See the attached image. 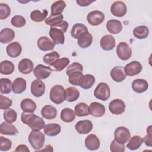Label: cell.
Wrapping results in <instances>:
<instances>
[{
	"mask_svg": "<svg viewBox=\"0 0 152 152\" xmlns=\"http://www.w3.org/2000/svg\"><path fill=\"white\" fill-rule=\"evenodd\" d=\"M21 120L23 123L28 125L34 131H40L45 126L44 120L31 112H23Z\"/></svg>",
	"mask_w": 152,
	"mask_h": 152,
	"instance_id": "1",
	"label": "cell"
},
{
	"mask_svg": "<svg viewBox=\"0 0 152 152\" xmlns=\"http://www.w3.org/2000/svg\"><path fill=\"white\" fill-rule=\"evenodd\" d=\"M45 135L40 131L32 130L28 136V141L31 147L36 150H39L44 145Z\"/></svg>",
	"mask_w": 152,
	"mask_h": 152,
	"instance_id": "2",
	"label": "cell"
},
{
	"mask_svg": "<svg viewBox=\"0 0 152 152\" xmlns=\"http://www.w3.org/2000/svg\"><path fill=\"white\" fill-rule=\"evenodd\" d=\"M49 97L50 100L56 104L63 103L65 100V89L61 85H55L52 87Z\"/></svg>",
	"mask_w": 152,
	"mask_h": 152,
	"instance_id": "3",
	"label": "cell"
},
{
	"mask_svg": "<svg viewBox=\"0 0 152 152\" xmlns=\"http://www.w3.org/2000/svg\"><path fill=\"white\" fill-rule=\"evenodd\" d=\"M110 95V88L106 83H100L94 90V96L95 97L102 101L107 100Z\"/></svg>",
	"mask_w": 152,
	"mask_h": 152,
	"instance_id": "4",
	"label": "cell"
},
{
	"mask_svg": "<svg viewBox=\"0 0 152 152\" xmlns=\"http://www.w3.org/2000/svg\"><path fill=\"white\" fill-rule=\"evenodd\" d=\"M115 140L119 143L125 144L131 138V133L129 129L124 126L118 127L114 132Z\"/></svg>",
	"mask_w": 152,
	"mask_h": 152,
	"instance_id": "5",
	"label": "cell"
},
{
	"mask_svg": "<svg viewBox=\"0 0 152 152\" xmlns=\"http://www.w3.org/2000/svg\"><path fill=\"white\" fill-rule=\"evenodd\" d=\"M116 53L119 59L123 61L129 59L132 55V50L126 42H120L116 47Z\"/></svg>",
	"mask_w": 152,
	"mask_h": 152,
	"instance_id": "6",
	"label": "cell"
},
{
	"mask_svg": "<svg viewBox=\"0 0 152 152\" xmlns=\"http://www.w3.org/2000/svg\"><path fill=\"white\" fill-rule=\"evenodd\" d=\"M104 20V14L97 10L90 12L87 15V20L88 23L94 26H98L102 24Z\"/></svg>",
	"mask_w": 152,
	"mask_h": 152,
	"instance_id": "7",
	"label": "cell"
},
{
	"mask_svg": "<svg viewBox=\"0 0 152 152\" xmlns=\"http://www.w3.org/2000/svg\"><path fill=\"white\" fill-rule=\"evenodd\" d=\"M49 34L53 43L57 45H63L65 42V36L63 31L57 27L51 26Z\"/></svg>",
	"mask_w": 152,
	"mask_h": 152,
	"instance_id": "8",
	"label": "cell"
},
{
	"mask_svg": "<svg viewBox=\"0 0 152 152\" xmlns=\"http://www.w3.org/2000/svg\"><path fill=\"white\" fill-rule=\"evenodd\" d=\"M111 13L116 17H122L124 16L127 12L126 4L121 1L114 2L110 7Z\"/></svg>",
	"mask_w": 152,
	"mask_h": 152,
	"instance_id": "9",
	"label": "cell"
},
{
	"mask_svg": "<svg viewBox=\"0 0 152 152\" xmlns=\"http://www.w3.org/2000/svg\"><path fill=\"white\" fill-rule=\"evenodd\" d=\"M109 109L112 114L116 115H121L125 112V104L123 100L116 99L110 102L109 104Z\"/></svg>",
	"mask_w": 152,
	"mask_h": 152,
	"instance_id": "10",
	"label": "cell"
},
{
	"mask_svg": "<svg viewBox=\"0 0 152 152\" xmlns=\"http://www.w3.org/2000/svg\"><path fill=\"white\" fill-rule=\"evenodd\" d=\"M30 90L31 94L36 97L43 96L45 91V84L39 79L34 80L31 84Z\"/></svg>",
	"mask_w": 152,
	"mask_h": 152,
	"instance_id": "11",
	"label": "cell"
},
{
	"mask_svg": "<svg viewBox=\"0 0 152 152\" xmlns=\"http://www.w3.org/2000/svg\"><path fill=\"white\" fill-rule=\"evenodd\" d=\"M142 70V65L140 62L134 61L125 65L124 71L126 75L132 77L136 75L141 72Z\"/></svg>",
	"mask_w": 152,
	"mask_h": 152,
	"instance_id": "12",
	"label": "cell"
},
{
	"mask_svg": "<svg viewBox=\"0 0 152 152\" xmlns=\"http://www.w3.org/2000/svg\"><path fill=\"white\" fill-rule=\"evenodd\" d=\"M52 69L49 66H46L42 64L37 65L33 73L34 76L39 80L46 79L50 75Z\"/></svg>",
	"mask_w": 152,
	"mask_h": 152,
	"instance_id": "13",
	"label": "cell"
},
{
	"mask_svg": "<svg viewBox=\"0 0 152 152\" xmlns=\"http://www.w3.org/2000/svg\"><path fill=\"white\" fill-rule=\"evenodd\" d=\"M75 129L80 134H87L93 129V123L90 120H81L75 125Z\"/></svg>",
	"mask_w": 152,
	"mask_h": 152,
	"instance_id": "14",
	"label": "cell"
},
{
	"mask_svg": "<svg viewBox=\"0 0 152 152\" xmlns=\"http://www.w3.org/2000/svg\"><path fill=\"white\" fill-rule=\"evenodd\" d=\"M89 114L94 117H102L105 113L104 105L99 102H92L88 106Z\"/></svg>",
	"mask_w": 152,
	"mask_h": 152,
	"instance_id": "15",
	"label": "cell"
},
{
	"mask_svg": "<svg viewBox=\"0 0 152 152\" xmlns=\"http://www.w3.org/2000/svg\"><path fill=\"white\" fill-rule=\"evenodd\" d=\"M100 46L102 49L105 51L112 50L116 46L115 38L109 34L103 36L100 39Z\"/></svg>",
	"mask_w": 152,
	"mask_h": 152,
	"instance_id": "16",
	"label": "cell"
},
{
	"mask_svg": "<svg viewBox=\"0 0 152 152\" xmlns=\"http://www.w3.org/2000/svg\"><path fill=\"white\" fill-rule=\"evenodd\" d=\"M55 44L47 36H42L37 40V46L42 51L52 50L55 48Z\"/></svg>",
	"mask_w": 152,
	"mask_h": 152,
	"instance_id": "17",
	"label": "cell"
},
{
	"mask_svg": "<svg viewBox=\"0 0 152 152\" xmlns=\"http://www.w3.org/2000/svg\"><path fill=\"white\" fill-rule=\"evenodd\" d=\"M132 89L137 93H142L148 88V84L144 79H135L131 84Z\"/></svg>",
	"mask_w": 152,
	"mask_h": 152,
	"instance_id": "18",
	"label": "cell"
},
{
	"mask_svg": "<svg viewBox=\"0 0 152 152\" xmlns=\"http://www.w3.org/2000/svg\"><path fill=\"white\" fill-rule=\"evenodd\" d=\"M77 40L78 46L82 49H86L91 45L93 42V36L88 31H87L81 34Z\"/></svg>",
	"mask_w": 152,
	"mask_h": 152,
	"instance_id": "19",
	"label": "cell"
},
{
	"mask_svg": "<svg viewBox=\"0 0 152 152\" xmlns=\"http://www.w3.org/2000/svg\"><path fill=\"white\" fill-rule=\"evenodd\" d=\"M99 138L94 134H90L86 138L85 146L89 150H96L100 147Z\"/></svg>",
	"mask_w": 152,
	"mask_h": 152,
	"instance_id": "20",
	"label": "cell"
},
{
	"mask_svg": "<svg viewBox=\"0 0 152 152\" xmlns=\"http://www.w3.org/2000/svg\"><path fill=\"white\" fill-rule=\"evenodd\" d=\"M22 48L18 42H14L10 43L6 48L7 55L11 58H17L21 53Z\"/></svg>",
	"mask_w": 152,
	"mask_h": 152,
	"instance_id": "21",
	"label": "cell"
},
{
	"mask_svg": "<svg viewBox=\"0 0 152 152\" xmlns=\"http://www.w3.org/2000/svg\"><path fill=\"white\" fill-rule=\"evenodd\" d=\"M110 76L113 81L118 83L122 82L126 77V75L124 71V68L121 66L113 68L110 71Z\"/></svg>",
	"mask_w": 152,
	"mask_h": 152,
	"instance_id": "22",
	"label": "cell"
},
{
	"mask_svg": "<svg viewBox=\"0 0 152 152\" xmlns=\"http://www.w3.org/2000/svg\"><path fill=\"white\" fill-rule=\"evenodd\" d=\"M18 69L22 74H30L33 71V63L31 60L29 59H23L18 63Z\"/></svg>",
	"mask_w": 152,
	"mask_h": 152,
	"instance_id": "23",
	"label": "cell"
},
{
	"mask_svg": "<svg viewBox=\"0 0 152 152\" xmlns=\"http://www.w3.org/2000/svg\"><path fill=\"white\" fill-rule=\"evenodd\" d=\"M18 132L17 128L10 122H3L0 125V133L2 135H15Z\"/></svg>",
	"mask_w": 152,
	"mask_h": 152,
	"instance_id": "24",
	"label": "cell"
},
{
	"mask_svg": "<svg viewBox=\"0 0 152 152\" xmlns=\"http://www.w3.org/2000/svg\"><path fill=\"white\" fill-rule=\"evenodd\" d=\"M107 31L112 34H118L122 30V25L120 21L118 20H110L106 23Z\"/></svg>",
	"mask_w": 152,
	"mask_h": 152,
	"instance_id": "25",
	"label": "cell"
},
{
	"mask_svg": "<svg viewBox=\"0 0 152 152\" xmlns=\"http://www.w3.org/2000/svg\"><path fill=\"white\" fill-rule=\"evenodd\" d=\"M26 81L23 78H17L12 84V90L15 94H21L26 89Z\"/></svg>",
	"mask_w": 152,
	"mask_h": 152,
	"instance_id": "26",
	"label": "cell"
},
{
	"mask_svg": "<svg viewBox=\"0 0 152 152\" xmlns=\"http://www.w3.org/2000/svg\"><path fill=\"white\" fill-rule=\"evenodd\" d=\"M15 37L14 31L10 28H4L0 33V42L6 44L11 42Z\"/></svg>",
	"mask_w": 152,
	"mask_h": 152,
	"instance_id": "27",
	"label": "cell"
},
{
	"mask_svg": "<svg viewBox=\"0 0 152 152\" xmlns=\"http://www.w3.org/2000/svg\"><path fill=\"white\" fill-rule=\"evenodd\" d=\"M41 115L46 119H53L57 115V110L51 105H45L41 110Z\"/></svg>",
	"mask_w": 152,
	"mask_h": 152,
	"instance_id": "28",
	"label": "cell"
},
{
	"mask_svg": "<svg viewBox=\"0 0 152 152\" xmlns=\"http://www.w3.org/2000/svg\"><path fill=\"white\" fill-rule=\"evenodd\" d=\"M79 97L80 91L75 87H69L65 90V100L69 102H73L77 100Z\"/></svg>",
	"mask_w": 152,
	"mask_h": 152,
	"instance_id": "29",
	"label": "cell"
},
{
	"mask_svg": "<svg viewBox=\"0 0 152 152\" xmlns=\"http://www.w3.org/2000/svg\"><path fill=\"white\" fill-rule=\"evenodd\" d=\"M61 130V126L56 123L48 124L44 127V133L49 137L58 135Z\"/></svg>",
	"mask_w": 152,
	"mask_h": 152,
	"instance_id": "30",
	"label": "cell"
},
{
	"mask_svg": "<svg viewBox=\"0 0 152 152\" xmlns=\"http://www.w3.org/2000/svg\"><path fill=\"white\" fill-rule=\"evenodd\" d=\"M21 109L23 112H31L33 113L36 109V104L31 99L26 98L23 99L21 102Z\"/></svg>",
	"mask_w": 152,
	"mask_h": 152,
	"instance_id": "31",
	"label": "cell"
},
{
	"mask_svg": "<svg viewBox=\"0 0 152 152\" xmlns=\"http://www.w3.org/2000/svg\"><path fill=\"white\" fill-rule=\"evenodd\" d=\"M60 118L64 122L69 123L75 119V113L74 111L70 108H64L61 112Z\"/></svg>",
	"mask_w": 152,
	"mask_h": 152,
	"instance_id": "32",
	"label": "cell"
},
{
	"mask_svg": "<svg viewBox=\"0 0 152 152\" xmlns=\"http://www.w3.org/2000/svg\"><path fill=\"white\" fill-rule=\"evenodd\" d=\"M95 83V78L91 74H86L82 77L80 86L84 90H88Z\"/></svg>",
	"mask_w": 152,
	"mask_h": 152,
	"instance_id": "33",
	"label": "cell"
},
{
	"mask_svg": "<svg viewBox=\"0 0 152 152\" xmlns=\"http://www.w3.org/2000/svg\"><path fill=\"white\" fill-rule=\"evenodd\" d=\"M133 34L138 39H144L148 36L149 29L145 26H139L134 29Z\"/></svg>",
	"mask_w": 152,
	"mask_h": 152,
	"instance_id": "34",
	"label": "cell"
},
{
	"mask_svg": "<svg viewBox=\"0 0 152 152\" xmlns=\"http://www.w3.org/2000/svg\"><path fill=\"white\" fill-rule=\"evenodd\" d=\"M129 141L126 147L130 150H135L138 149L143 142V139L139 135H134L129 138Z\"/></svg>",
	"mask_w": 152,
	"mask_h": 152,
	"instance_id": "35",
	"label": "cell"
},
{
	"mask_svg": "<svg viewBox=\"0 0 152 152\" xmlns=\"http://www.w3.org/2000/svg\"><path fill=\"white\" fill-rule=\"evenodd\" d=\"M74 112L75 115L78 117L87 116L89 115L88 106L84 102L79 103L75 106Z\"/></svg>",
	"mask_w": 152,
	"mask_h": 152,
	"instance_id": "36",
	"label": "cell"
},
{
	"mask_svg": "<svg viewBox=\"0 0 152 152\" xmlns=\"http://www.w3.org/2000/svg\"><path fill=\"white\" fill-rule=\"evenodd\" d=\"M65 7L66 4L64 1L60 0L55 1L51 5V15H58L62 14Z\"/></svg>",
	"mask_w": 152,
	"mask_h": 152,
	"instance_id": "37",
	"label": "cell"
},
{
	"mask_svg": "<svg viewBox=\"0 0 152 152\" xmlns=\"http://www.w3.org/2000/svg\"><path fill=\"white\" fill-rule=\"evenodd\" d=\"M0 72L4 75L11 74L14 71V65L10 61L5 60L1 62Z\"/></svg>",
	"mask_w": 152,
	"mask_h": 152,
	"instance_id": "38",
	"label": "cell"
},
{
	"mask_svg": "<svg viewBox=\"0 0 152 152\" xmlns=\"http://www.w3.org/2000/svg\"><path fill=\"white\" fill-rule=\"evenodd\" d=\"M88 31L87 27L83 24L77 23L75 24L71 30V35L75 39H78L83 33Z\"/></svg>",
	"mask_w": 152,
	"mask_h": 152,
	"instance_id": "39",
	"label": "cell"
},
{
	"mask_svg": "<svg viewBox=\"0 0 152 152\" xmlns=\"http://www.w3.org/2000/svg\"><path fill=\"white\" fill-rule=\"evenodd\" d=\"M47 15L46 10H44L42 12L39 10H34L30 14V18L34 22H42L46 20Z\"/></svg>",
	"mask_w": 152,
	"mask_h": 152,
	"instance_id": "40",
	"label": "cell"
},
{
	"mask_svg": "<svg viewBox=\"0 0 152 152\" xmlns=\"http://www.w3.org/2000/svg\"><path fill=\"white\" fill-rule=\"evenodd\" d=\"M69 59L67 58H62L55 61L51 66H53L56 71H61L69 64Z\"/></svg>",
	"mask_w": 152,
	"mask_h": 152,
	"instance_id": "41",
	"label": "cell"
},
{
	"mask_svg": "<svg viewBox=\"0 0 152 152\" xmlns=\"http://www.w3.org/2000/svg\"><path fill=\"white\" fill-rule=\"evenodd\" d=\"M11 81L8 78L0 79V91L1 94H9L11 91Z\"/></svg>",
	"mask_w": 152,
	"mask_h": 152,
	"instance_id": "42",
	"label": "cell"
},
{
	"mask_svg": "<svg viewBox=\"0 0 152 152\" xmlns=\"http://www.w3.org/2000/svg\"><path fill=\"white\" fill-rule=\"evenodd\" d=\"M60 55L56 51L46 53L43 56V62L47 65H51L55 61L59 59Z\"/></svg>",
	"mask_w": 152,
	"mask_h": 152,
	"instance_id": "43",
	"label": "cell"
},
{
	"mask_svg": "<svg viewBox=\"0 0 152 152\" xmlns=\"http://www.w3.org/2000/svg\"><path fill=\"white\" fill-rule=\"evenodd\" d=\"M83 75L82 72H73L68 75L69 83L73 86H79Z\"/></svg>",
	"mask_w": 152,
	"mask_h": 152,
	"instance_id": "44",
	"label": "cell"
},
{
	"mask_svg": "<svg viewBox=\"0 0 152 152\" xmlns=\"http://www.w3.org/2000/svg\"><path fill=\"white\" fill-rule=\"evenodd\" d=\"M17 118V112L10 108L5 109L4 112V119L10 123H12L15 122Z\"/></svg>",
	"mask_w": 152,
	"mask_h": 152,
	"instance_id": "45",
	"label": "cell"
},
{
	"mask_svg": "<svg viewBox=\"0 0 152 152\" xmlns=\"http://www.w3.org/2000/svg\"><path fill=\"white\" fill-rule=\"evenodd\" d=\"M63 18L64 17L62 14H60L58 15H50L49 17L46 18L45 21L47 25L53 26L61 23L63 21Z\"/></svg>",
	"mask_w": 152,
	"mask_h": 152,
	"instance_id": "46",
	"label": "cell"
},
{
	"mask_svg": "<svg viewBox=\"0 0 152 152\" xmlns=\"http://www.w3.org/2000/svg\"><path fill=\"white\" fill-rule=\"evenodd\" d=\"M11 24L15 27H22L26 24V20L21 15H15L11 20Z\"/></svg>",
	"mask_w": 152,
	"mask_h": 152,
	"instance_id": "47",
	"label": "cell"
},
{
	"mask_svg": "<svg viewBox=\"0 0 152 152\" xmlns=\"http://www.w3.org/2000/svg\"><path fill=\"white\" fill-rule=\"evenodd\" d=\"M12 142L7 138L2 136L0 137V150L2 151H7L11 148Z\"/></svg>",
	"mask_w": 152,
	"mask_h": 152,
	"instance_id": "48",
	"label": "cell"
},
{
	"mask_svg": "<svg viewBox=\"0 0 152 152\" xmlns=\"http://www.w3.org/2000/svg\"><path fill=\"white\" fill-rule=\"evenodd\" d=\"M11 13L10 7L7 4H0V19L4 20L8 18Z\"/></svg>",
	"mask_w": 152,
	"mask_h": 152,
	"instance_id": "49",
	"label": "cell"
},
{
	"mask_svg": "<svg viewBox=\"0 0 152 152\" xmlns=\"http://www.w3.org/2000/svg\"><path fill=\"white\" fill-rule=\"evenodd\" d=\"M83 70V65L78 62H74L71 64L66 70V74L69 75V74L75 72H82Z\"/></svg>",
	"mask_w": 152,
	"mask_h": 152,
	"instance_id": "50",
	"label": "cell"
},
{
	"mask_svg": "<svg viewBox=\"0 0 152 152\" xmlns=\"http://www.w3.org/2000/svg\"><path fill=\"white\" fill-rule=\"evenodd\" d=\"M110 150L112 152H124L125 150V147L124 144L119 143L113 140L110 143Z\"/></svg>",
	"mask_w": 152,
	"mask_h": 152,
	"instance_id": "51",
	"label": "cell"
},
{
	"mask_svg": "<svg viewBox=\"0 0 152 152\" xmlns=\"http://www.w3.org/2000/svg\"><path fill=\"white\" fill-rule=\"evenodd\" d=\"M12 103V101L8 97L0 95V109L1 110H5L8 109Z\"/></svg>",
	"mask_w": 152,
	"mask_h": 152,
	"instance_id": "52",
	"label": "cell"
},
{
	"mask_svg": "<svg viewBox=\"0 0 152 152\" xmlns=\"http://www.w3.org/2000/svg\"><path fill=\"white\" fill-rule=\"evenodd\" d=\"M147 135H145L143 139V142H144L145 144L151 147L152 146V131H151V125H150L147 129Z\"/></svg>",
	"mask_w": 152,
	"mask_h": 152,
	"instance_id": "53",
	"label": "cell"
},
{
	"mask_svg": "<svg viewBox=\"0 0 152 152\" xmlns=\"http://www.w3.org/2000/svg\"><path fill=\"white\" fill-rule=\"evenodd\" d=\"M94 2V1H88V0H77L76 2L79 6L81 7H87L91 4L92 2Z\"/></svg>",
	"mask_w": 152,
	"mask_h": 152,
	"instance_id": "54",
	"label": "cell"
},
{
	"mask_svg": "<svg viewBox=\"0 0 152 152\" xmlns=\"http://www.w3.org/2000/svg\"><path fill=\"white\" fill-rule=\"evenodd\" d=\"M15 151H22V152H29L30 150L25 144H20L18 145L15 150Z\"/></svg>",
	"mask_w": 152,
	"mask_h": 152,
	"instance_id": "55",
	"label": "cell"
},
{
	"mask_svg": "<svg viewBox=\"0 0 152 152\" xmlns=\"http://www.w3.org/2000/svg\"><path fill=\"white\" fill-rule=\"evenodd\" d=\"M38 151H53V148L50 145H48L45 147V149H43L42 150H38Z\"/></svg>",
	"mask_w": 152,
	"mask_h": 152,
	"instance_id": "56",
	"label": "cell"
}]
</instances>
